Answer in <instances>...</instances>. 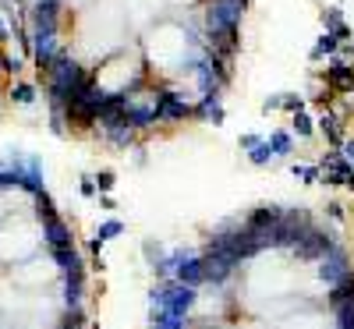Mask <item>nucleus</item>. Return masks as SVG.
Returning a JSON list of instances; mask_svg holds the SVG:
<instances>
[{
    "mask_svg": "<svg viewBox=\"0 0 354 329\" xmlns=\"http://www.w3.org/2000/svg\"><path fill=\"white\" fill-rule=\"evenodd\" d=\"M195 301H198L195 287H188V283H181V280L153 287V308H170V312H177V315H188V312L195 308Z\"/></svg>",
    "mask_w": 354,
    "mask_h": 329,
    "instance_id": "nucleus-1",
    "label": "nucleus"
},
{
    "mask_svg": "<svg viewBox=\"0 0 354 329\" xmlns=\"http://www.w3.org/2000/svg\"><path fill=\"white\" fill-rule=\"evenodd\" d=\"M245 8L241 0H209L205 4V32H220V28H241V18H245Z\"/></svg>",
    "mask_w": 354,
    "mask_h": 329,
    "instance_id": "nucleus-2",
    "label": "nucleus"
},
{
    "mask_svg": "<svg viewBox=\"0 0 354 329\" xmlns=\"http://www.w3.org/2000/svg\"><path fill=\"white\" fill-rule=\"evenodd\" d=\"M61 15H64L61 0H32L25 11V21L32 32H61Z\"/></svg>",
    "mask_w": 354,
    "mask_h": 329,
    "instance_id": "nucleus-3",
    "label": "nucleus"
},
{
    "mask_svg": "<svg viewBox=\"0 0 354 329\" xmlns=\"http://www.w3.org/2000/svg\"><path fill=\"white\" fill-rule=\"evenodd\" d=\"M61 53H68V50L61 46V36H57V32H32V53H28V57H32V64L39 68V75L50 71V64Z\"/></svg>",
    "mask_w": 354,
    "mask_h": 329,
    "instance_id": "nucleus-4",
    "label": "nucleus"
},
{
    "mask_svg": "<svg viewBox=\"0 0 354 329\" xmlns=\"http://www.w3.org/2000/svg\"><path fill=\"white\" fill-rule=\"evenodd\" d=\"M330 245H333V237L326 234V230H319V227H312L298 245H294V255H298L301 262H315V258H322L330 252Z\"/></svg>",
    "mask_w": 354,
    "mask_h": 329,
    "instance_id": "nucleus-5",
    "label": "nucleus"
},
{
    "mask_svg": "<svg viewBox=\"0 0 354 329\" xmlns=\"http://www.w3.org/2000/svg\"><path fill=\"white\" fill-rule=\"evenodd\" d=\"M351 273V265H347V252L340 245H330V252L322 255V265H319V276L326 280V283H340L344 276Z\"/></svg>",
    "mask_w": 354,
    "mask_h": 329,
    "instance_id": "nucleus-6",
    "label": "nucleus"
},
{
    "mask_svg": "<svg viewBox=\"0 0 354 329\" xmlns=\"http://www.w3.org/2000/svg\"><path fill=\"white\" fill-rule=\"evenodd\" d=\"M202 265H205V283H216V287H220V283L230 280L238 258H234V255H209V252H205V255H202Z\"/></svg>",
    "mask_w": 354,
    "mask_h": 329,
    "instance_id": "nucleus-7",
    "label": "nucleus"
},
{
    "mask_svg": "<svg viewBox=\"0 0 354 329\" xmlns=\"http://www.w3.org/2000/svg\"><path fill=\"white\" fill-rule=\"evenodd\" d=\"M209 36V53H216V57H230L241 50V28H220V32H205Z\"/></svg>",
    "mask_w": 354,
    "mask_h": 329,
    "instance_id": "nucleus-8",
    "label": "nucleus"
},
{
    "mask_svg": "<svg viewBox=\"0 0 354 329\" xmlns=\"http://www.w3.org/2000/svg\"><path fill=\"white\" fill-rule=\"evenodd\" d=\"M156 110H160V121H185V117H192V106L177 93H160Z\"/></svg>",
    "mask_w": 354,
    "mask_h": 329,
    "instance_id": "nucleus-9",
    "label": "nucleus"
},
{
    "mask_svg": "<svg viewBox=\"0 0 354 329\" xmlns=\"http://www.w3.org/2000/svg\"><path fill=\"white\" fill-rule=\"evenodd\" d=\"M43 241H46L50 248H71V245H75V234H71V227H68L61 216H53V220L43 223Z\"/></svg>",
    "mask_w": 354,
    "mask_h": 329,
    "instance_id": "nucleus-10",
    "label": "nucleus"
},
{
    "mask_svg": "<svg viewBox=\"0 0 354 329\" xmlns=\"http://www.w3.org/2000/svg\"><path fill=\"white\" fill-rule=\"evenodd\" d=\"M326 85L333 88V93H354V64L333 61L326 68Z\"/></svg>",
    "mask_w": 354,
    "mask_h": 329,
    "instance_id": "nucleus-11",
    "label": "nucleus"
},
{
    "mask_svg": "<svg viewBox=\"0 0 354 329\" xmlns=\"http://www.w3.org/2000/svg\"><path fill=\"white\" fill-rule=\"evenodd\" d=\"M177 280L188 283V287L205 283V265H202V255H188V258L177 262Z\"/></svg>",
    "mask_w": 354,
    "mask_h": 329,
    "instance_id": "nucleus-12",
    "label": "nucleus"
},
{
    "mask_svg": "<svg viewBox=\"0 0 354 329\" xmlns=\"http://www.w3.org/2000/svg\"><path fill=\"white\" fill-rule=\"evenodd\" d=\"M280 216H283V209H277V205H259L255 213L248 216V227H255V230H273V227L280 223Z\"/></svg>",
    "mask_w": 354,
    "mask_h": 329,
    "instance_id": "nucleus-13",
    "label": "nucleus"
},
{
    "mask_svg": "<svg viewBox=\"0 0 354 329\" xmlns=\"http://www.w3.org/2000/svg\"><path fill=\"white\" fill-rule=\"evenodd\" d=\"M50 252H53L57 265H61V273H85V269H82V258H78V252H75V245H71V248H50Z\"/></svg>",
    "mask_w": 354,
    "mask_h": 329,
    "instance_id": "nucleus-14",
    "label": "nucleus"
},
{
    "mask_svg": "<svg viewBox=\"0 0 354 329\" xmlns=\"http://www.w3.org/2000/svg\"><path fill=\"white\" fill-rule=\"evenodd\" d=\"M347 301H354V273H347L340 283H333V290H330V305L333 308H340V305H347Z\"/></svg>",
    "mask_w": 354,
    "mask_h": 329,
    "instance_id": "nucleus-15",
    "label": "nucleus"
},
{
    "mask_svg": "<svg viewBox=\"0 0 354 329\" xmlns=\"http://www.w3.org/2000/svg\"><path fill=\"white\" fill-rule=\"evenodd\" d=\"M337 50H340V39L326 28V32H322V36L315 39V46L308 50V57H312V61H322V57H330V53H337Z\"/></svg>",
    "mask_w": 354,
    "mask_h": 329,
    "instance_id": "nucleus-16",
    "label": "nucleus"
},
{
    "mask_svg": "<svg viewBox=\"0 0 354 329\" xmlns=\"http://www.w3.org/2000/svg\"><path fill=\"white\" fill-rule=\"evenodd\" d=\"M185 315H177L170 308H153V329H185Z\"/></svg>",
    "mask_w": 354,
    "mask_h": 329,
    "instance_id": "nucleus-17",
    "label": "nucleus"
},
{
    "mask_svg": "<svg viewBox=\"0 0 354 329\" xmlns=\"http://www.w3.org/2000/svg\"><path fill=\"white\" fill-rule=\"evenodd\" d=\"M319 128H322V135H326L333 145H344V131H340V121H337V117L326 110V113H322L319 117Z\"/></svg>",
    "mask_w": 354,
    "mask_h": 329,
    "instance_id": "nucleus-18",
    "label": "nucleus"
},
{
    "mask_svg": "<svg viewBox=\"0 0 354 329\" xmlns=\"http://www.w3.org/2000/svg\"><path fill=\"white\" fill-rule=\"evenodd\" d=\"M11 103H18V106L36 103V85H28V82H15V85H11Z\"/></svg>",
    "mask_w": 354,
    "mask_h": 329,
    "instance_id": "nucleus-19",
    "label": "nucleus"
},
{
    "mask_svg": "<svg viewBox=\"0 0 354 329\" xmlns=\"http://www.w3.org/2000/svg\"><path fill=\"white\" fill-rule=\"evenodd\" d=\"M273 156H277V153H273V145H270V142H255V145H252V153H248V160H252L255 167L270 163Z\"/></svg>",
    "mask_w": 354,
    "mask_h": 329,
    "instance_id": "nucleus-20",
    "label": "nucleus"
},
{
    "mask_svg": "<svg viewBox=\"0 0 354 329\" xmlns=\"http://www.w3.org/2000/svg\"><path fill=\"white\" fill-rule=\"evenodd\" d=\"M36 216H39V223H46V220H53V216H57L53 198H50L46 191H39V195H36Z\"/></svg>",
    "mask_w": 354,
    "mask_h": 329,
    "instance_id": "nucleus-21",
    "label": "nucleus"
},
{
    "mask_svg": "<svg viewBox=\"0 0 354 329\" xmlns=\"http://www.w3.org/2000/svg\"><path fill=\"white\" fill-rule=\"evenodd\" d=\"M294 135H301V138H308V135H312V117H308L305 110L294 113Z\"/></svg>",
    "mask_w": 354,
    "mask_h": 329,
    "instance_id": "nucleus-22",
    "label": "nucleus"
},
{
    "mask_svg": "<svg viewBox=\"0 0 354 329\" xmlns=\"http://www.w3.org/2000/svg\"><path fill=\"white\" fill-rule=\"evenodd\" d=\"M270 145H273V153H277V156H287V153H290V135L273 131V135H270Z\"/></svg>",
    "mask_w": 354,
    "mask_h": 329,
    "instance_id": "nucleus-23",
    "label": "nucleus"
},
{
    "mask_svg": "<svg viewBox=\"0 0 354 329\" xmlns=\"http://www.w3.org/2000/svg\"><path fill=\"white\" fill-rule=\"evenodd\" d=\"M117 234H124V223H121V220H106V223L96 230V237H103V241H110V237H117Z\"/></svg>",
    "mask_w": 354,
    "mask_h": 329,
    "instance_id": "nucleus-24",
    "label": "nucleus"
},
{
    "mask_svg": "<svg viewBox=\"0 0 354 329\" xmlns=\"http://www.w3.org/2000/svg\"><path fill=\"white\" fill-rule=\"evenodd\" d=\"M0 71L18 78V71H21V61H18V57H11V53H0Z\"/></svg>",
    "mask_w": 354,
    "mask_h": 329,
    "instance_id": "nucleus-25",
    "label": "nucleus"
},
{
    "mask_svg": "<svg viewBox=\"0 0 354 329\" xmlns=\"http://www.w3.org/2000/svg\"><path fill=\"white\" fill-rule=\"evenodd\" d=\"M344 21V11L340 8H326V11H322V25H326V28H337Z\"/></svg>",
    "mask_w": 354,
    "mask_h": 329,
    "instance_id": "nucleus-26",
    "label": "nucleus"
},
{
    "mask_svg": "<svg viewBox=\"0 0 354 329\" xmlns=\"http://www.w3.org/2000/svg\"><path fill=\"white\" fill-rule=\"evenodd\" d=\"M113 185H117V177H113V170H100V173H96V188H100V191H110Z\"/></svg>",
    "mask_w": 354,
    "mask_h": 329,
    "instance_id": "nucleus-27",
    "label": "nucleus"
},
{
    "mask_svg": "<svg viewBox=\"0 0 354 329\" xmlns=\"http://www.w3.org/2000/svg\"><path fill=\"white\" fill-rule=\"evenodd\" d=\"M280 106H283L287 113H298V110H305V100H298V96H283Z\"/></svg>",
    "mask_w": 354,
    "mask_h": 329,
    "instance_id": "nucleus-28",
    "label": "nucleus"
},
{
    "mask_svg": "<svg viewBox=\"0 0 354 329\" xmlns=\"http://www.w3.org/2000/svg\"><path fill=\"white\" fill-rule=\"evenodd\" d=\"M78 191L85 195V198H93L100 188H96V177H82V185H78Z\"/></svg>",
    "mask_w": 354,
    "mask_h": 329,
    "instance_id": "nucleus-29",
    "label": "nucleus"
},
{
    "mask_svg": "<svg viewBox=\"0 0 354 329\" xmlns=\"http://www.w3.org/2000/svg\"><path fill=\"white\" fill-rule=\"evenodd\" d=\"M330 32H333V36H337V39L344 43V39H351V25H344V21H340L337 28H330Z\"/></svg>",
    "mask_w": 354,
    "mask_h": 329,
    "instance_id": "nucleus-30",
    "label": "nucleus"
},
{
    "mask_svg": "<svg viewBox=\"0 0 354 329\" xmlns=\"http://www.w3.org/2000/svg\"><path fill=\"white\" fill-rule=\"evenodd\" d=\"M255 142H262V138H255V135H241V149H252Z\"/></svg>",
    "mask_w": 354,
    "mask_h": 329,
    "instance_id": "nucleus-31",
    "label": "nucleus"
},
{
    "mask_svg": "<svg viewBox=\"0 0 354 329\" xmlns=\"http://www.w3.org/2000/svg\"><path fill=\"white\" fill-rule=\"evenodd\" d=\"M344 156H347V160H354V138H347V142H344Z\"/></svg>",
    "mask_w": 354,
    "mask_h": 329,
    "instance_id": "nucleus-32",
    "label": "nucleus"
},
{
    "mask_svg": "<svg viewBox=\"0 0 354 329\" xmlns=\"http://www.w3.org/2000/svg\"><path fill=\"white\" fill-rule=\"evenodd\" d=\"M18 4H21V8H25V4H32V0H18Z\"/></svg>",
    "mask_w": 354,
    "mask_h": 329,
    "instance_id": "nucleus-33",
    "label": "nucleus"
},
{
    "mask_svg": "<svg viewBox=\"0 0 354 329\" xmlns=\"http://www.w3.org/2000/svg\"><path fill=\"white\" fill-rule=\"evenodd\" d=\"M241 4H248V0H241Z\"/></svg>",
    "mask_w": 354,
    "mask_h": 329,
    "instance_id": "nucleus-34",
    "label": "nucleus"
},
{
    "mask_svg": "<svg viewBox=\"0 0 354 329\" xmlns=\"http://www.w3.org/2000/svg\"><path fill=\"white\" fill-rule=\"evenodd\" d=\"M0 75H4V71H0Z\"/></svg>",
    "mask_w": 354,
    "mask_h": 329,
    "instance_id": "nucleus-35",
    "label": "nucleus"
}]
</instances>
